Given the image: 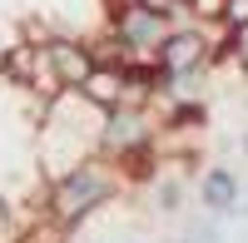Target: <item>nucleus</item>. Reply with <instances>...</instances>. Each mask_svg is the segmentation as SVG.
<instances>
[{"instance_id":"f03ea898","label":"nucleus","mask_w":248,"mask_h":243,"mask_svg":"<svg viewBox=\"0 0 248 243\" xmlns=\"http://www.w3.org/2000/svg\"><path fill=\"white\" fill-rule=\"evenodd\" d=\"M189 20L184 5L169 0H114L109 25H105V60H124V65H149L159 50L169 45V35Z\"/></svg>"},{"instance_id":"f257e3e1","label":"nucleus","mask_w":248,"mask_h":243,"mask_svg":"<svg viewBox=\"0 0 248 243\" xmlns=\"http://www.w3.org/2000/svg\"><path fill=\"white\" fill-rule=\"evenodd\" d=\"M35 154H40L45 179L70 174L75 164H85V159H99L105 154V105L90 99L85 90L55 94L45 105V114H40Z\"/></svg>"},{"instance_id":"423d86ee","label":"nucleus","mask_w":248,"mask_h":243,"mask_svg":"<svg viewBox=\"0 0 248 243\" xmlns=\"http://www.w3.org/2000/svg\"><path fill=\"white\" fill-rule=\"evenodd\" d=\"M223 60H233V65L248 75V20L223 25Z\"/></svg>"},{"instance_id":"39448f33","label":"nucleus","mask_w":248,"mask_h":243,"mask_svg":"<svg viewBox=\"0 0 248 243\" xmlns=\"http://www.w3.org/2000/svg\"><path fill=\"white\" fill-rule=\"evenodd\" d=\"M238 198H243V184H238L233 169H223V164L203 169V179H199V204L209 209V213H233Z\"/></svg>"},{"instance_id":"7ed1b4c3","label":"nucleus","mask_w":248,"mask_h":243,"mask_svg":"<svg viewBox=\"0 0 248 243\" xmlns=\"http://www.w3.org/2000/svg\"><path fill=\"white\" fill-rule=\"evenodd\" d=\"M129 189V179L114 159H85V164H75L70 174H55L50 179V194H45V213L55 228H79L85 218H94L105 204Z\"/></svg>"},{"instance_id":"0eeeda50","label":"nucleus","mask_w":248,"mask_h":243,"mask_svg":"<svg viewBox=\"0 0 248 243\" xmlns=\"http://www.w3.org/2000/svg\"><path fill=\"white\" fill-rule=\"evenodd\" d=\"M154 198H159V204H154L159 213H174L179 198H184V189H179V184H154Z\"/></svg>"},{"instance_id":"1a4fd4ad","label":"nucleus","mask_w":248,"mask_h":243,"mask_svg":"<svg viewBox=\"0 0 248 243\" xmlns=\"http://www.w3.org/2000/svg\"><path fill=\"white\" fill-rule=\"evenodd\" d=\"M243 154H248V134H243Z\"/></svg>"},{"instance_id":"20e7f679","label":"nucleus","mask_w":248,"mask_h":243,"mask_svg":"<svg viewBox=\"0 0 248 243\" xmlns=\"http://www.w3.org/2000/svg\"><path fill=\"white\" fill-rule=\"evenodd\" d=\"M45 65H50V79H55L60 94L65 90H85L94 79V70H99V50L85 45V40L55 35V40H45Z\"/></svg>"},{"instance_id":"6e6552de","label":"nucleus","mask_w":248,"mask_h":243,"mask_svg":"<svg viewBox=\"0 0 248 243\" xmlns=\"http://www.w3.org/2000/svg\"><path fill=\"white\" fill-rule=\"evenodd\" d=\"M169 5H189V0H169Z\"/></svg>"}]
</instances>
